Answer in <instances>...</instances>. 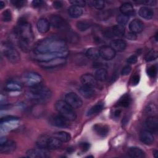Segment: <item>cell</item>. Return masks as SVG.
<instances>
[{"label": "cell", "instance_id": "obj_43", "mask_svg": "<svg viewBox=\"0 0 158 158\" xmlns=\"http://www.w3.org/2000/svg\"><path fill=\"white\" fill-rule=\"evenodd\" d=\"M147 73L148 75L151 77V78H154L157 73V67L156 65H151L147 69Z\"/></svg>", "mask_w": 158, "mask_h": 158}, {"label": "cell", "instance_id": "obj_19", "mask_svg": "<svg viewBox=\"0 0 158 158\" xmlns=\"http://www.w3.org/2000/svg\"><path fill=\"white\" fill-rule=\"evenodd\" d=\"M143 27V23L139 19H134L129 24V29L130 30V31L135 33H138L142 31Z\"/></svg>", "mask_w": 158, "mask_h": 158}, {"label": "cell", "instance_id": "obj_33", "mask_svg": "<svg viewBox=\"0 0 158 158\" xmlns=\"http://www.w3.org/2000/svg\"><path fill=\"white\" fill-rule=\"evenodd\" d=\"M86 56L88 59L95 60L100 57L99 50L96 48H90L86 52Z\"/></svg>", "mask_w": 158, "mask_h": 158}, {"label": "cell", "instance_id": "obj_30", "mask_svg": "<svg viewBox=\"0 0 158 158\" xmlns=\"http://www.w3.org/2000/svg\"><path fill=\"white\" fill-rule=\"evenodd\" d=\"M54 136L58 138L60 141L62 142H68L71 139V135L70 133L66 131H58L56 132L53 135Z\"/></svg>", "mask_w": 158, "mask_h": 158}, {"label": "cell", "instance_id": "obj_45", "mask_svg": "<svg viewBox=\"0 0 158 158\" xmlns=\"http://www.w3.org/2000/svg\"><path fill=\"white\" fill-rule=\"evenodd\" d=\"M93 6L98 10H102L104 7V2L102 0L91 1Z\"/></svg>", "mask_w": 158, "mask_h": 158}, {"label": "cell", "instance_id": "obj_32", "mask_svg": "<svg viewBox=\"0 0 158 158\" xmlns=\"http://www.w3.org/2000/svg\"><path fill=\"white\" fill-rule=\"evenodd\" d=\"M49 136L46 135H41L39 137L36 141V145L38 148L42 149H48V143Z\"/></svg>", "mask_w": 158, "mask_h": 158}, {"label": "cell", "instance_id": "obj_54", "mask_svg": "<svg viewBox=\"0 0 158 158\" xmlns=\"http://www.w3.org/2000/svg\"><path fill=\"white\" fill-rule=\"evenodd\" d=\"M138 3H142V4H145L146 5H149V6H154L156 4V1H138Z\"/></svg>", "mask_w": 158, "mask_h": 158}, {"label": "cell", "instance_id": "obj_31", "mask_svg": "<svg viewBox=\"0 0 158 158\" xmlns=\"http://www.w3.org/2000/svg\"><path fill=\"white\" fill-rule=\"evenodd\" d=\"M94 77L97 81H105L107 78V72L104 69H99L96 71Z\"/></svg>", "mask_w": 158, "mask_h": 158}, {"label": "cell", "instance_id": "obj_20", "mask_svg": "<svg viewBox=\"0 0 158 158\" xmlns=\"http://www.w3.org/2000/svg\"><path fill=\"white\" fill-rule=\"evenodd\" d=\"M78 91L83 97L86 99H90L93 98L95 94L93 88L86 85H83L80 87V88L78 89Z\"/></svg>", "mask_w": 158, "mask_h": 158}, {"label": "cell", "instance_id": "obj_55", "mask_svg": "<svg viewBox=\"0 0 158 158\" xmlns=\"http://www.w3.org/2000/svg\"><path fill=\"white\" fill-rule=\"evenodd\" d=\"M43 2L41 0H34L32 1V5L33 7H40L43 4Z\"/></svg>", "mask_w": 158, "mask_h": 158}, {"label": "cell", "instance_id": "obj_40", "mask_svg": "<svg viewBox=\"0 0 158 158\" xmlns=\"http://www.w3.org/2000/svg\"><path fill=\"white\" fill-rule=\"evenodd\" d=\"M157 52L156 50H151L149 51L145 56V60L146 62H151L156 60L157 58Z\"/></svg>", "mask_w": 158, "mask_h": 158}, {"label": "cell", "instance_id": "obj_51", "mask_svg": "<svg viewBox=\"0 0 158 158\" xmlns=\"http://www.w3.org/2000/svg\"><path fill=\"white\" fill-rule=\"evenodd\" d=\"M11 2L16 7H21L24 5L25 1H20V0H12L11 1Z\"/></svg>", "mask_w": 158, "mask_h": 158}, {"label": "cell", "instance_id": "obj_22", "mask_svg": "<svg viewBox=\"0 0 158 158\" xmlns=\"http://www.w3.org/2000/svg\"><path fill=\"white\" fill-rule=\"evenodd\" d=\"M93 129L94 131L101 137H106L109 131V128L106 125H103L101 123H97L94 125Z\"/></svg>", "mask_w": 158, "mask_h": 158}, {"label": "cell", "instance_id": "obj_12", "mask_svg": "<svg viewBox=\"0 0 158 158\" xmlns=\"http://www.w3.org/2000/svg\"><path fill=\"white\" fill-rule=\"evenodd\" d=\"M68 120L61 115H54L49 118V123L51 125L59 127V128H66L69 126Z\"/></svg>", "mask_w": 158, "mask_h": 158}, {"label": "cell", "instance_id": "obj_24", "mask_svg": "<svg viewBox=\"0 0 158 158\" xmlns=\"http://www.w3.org/2000/svg\"><path fill=\"white\" fill-rule=\"evenodd\" d=\"M129 156L134 158H142L145 156L144 152L138 147H131L128 150Z\"/></svg>", "mask_w": 158, "mask_h": 158}, {"label": "cell", "instance_id": "obj_8", "mask_svg": "<svg viewBox=\"0 0 158 158\" xmlns=\"http://www.w3.org/2000/svg\"><path fill=\"white\" fill-rule=\"evenodd\" d=\"M64 101L73 109H77L83 105V101L78 94L73 92H70L65 94Z\"/></svg>", "mask_w": 158, "mask_h": 158}, {"label": "cell", "instance_id": "obj_2", "mask_svg": "<svg viewBox=\"0 0 158 158\" xmlns=\"http://www.w3.org/2000/svg\"><path fill=\"white\" fill-rule=\"evenodd\" d=\"M27 97L33 101L38 103H44L50 100L52 92L49 88L40 85L30 87L27 91Z\"/></svg>", "mask_w": 158, "mask_h": 158}, {"label": "cell", "instance_id": "obj_13", "mask_svg": "<svg viewBox=\"0 0 158 158\" xmlns=\"http://www.w3.org/2000/svg\"><path fill=\"white\" fill-rule=\"evenodd\" d=\"M99 50L100 56L105 60H112L115 56V51L110 46H103Z\"/></svg>", "mask_w": 158, "mask_h": 158}, {"label": "cell", "instance_id": "obj_60", "mask_svg": "<svg viewBox=\"0 0 158 158\" xmlns=\"http://www.w3.org/2000/svg\"><path fill=\"white\" fill-rule=\"evenodd\" d=\"M154 157H157V151H155V152H154Z\"/></svg>", "mask_w": 158, "mask_h": 158}, {"label": "cell", "instance_id": "obj_49", "mask_svg": "<svg viewBox=\"0 0 158 158\" xmlns=\"http://www.w3.org/2000/svg\"><path fill=\"white\" fill-rule=\"evenodd\" d=\"M138 60V57L136 55H131L130 56L127 60V62L128 64H135Z\"/></svg>", "mask_w": 158, "mask_h": 158}, {"label": "cell", "instance_id": "obj_29", "mask_svg": "<svg viewBox=\"0 0 158 158\" xmlns=\"http://www.w3.org/2000/svg\"><path fill=\"white\" fill-rule=\"evenodd\" d=\"M62 141H60L58 138L55 136H49L48 143V149H56L61 147Z\"/></svg>", "mask_w": 158, "mask_h": 158}, {"label": "cell", "instance_id": "obj_48", "mask_svg": "<svg viewBox=\"0 0 158 158\" xmlns=\"http://www.w3.org/2000/svg\"><path fill=\"white\" fill-rule=\"evenodd\" d=\"M131 70V66L129 65H127L122 68V69L121 70V74L122 75H127L128 74H129L130 73Z\"/></svg>", "mask_w": 158, "mask_h": 158}, {"label": "cell", "instance_id": "obj_34", "mask_svg": "<svg viewBox=\"0 0 158 158\" xmlns=\"http://www.w3.org/2000/svg\"><path fill=\"white\" fill-rule=\"evenodd\" d=\"M66 39L69 42L73 44L77 43L80 40V38L77 33H75V31H69V30L67 33Z\"/></svg>", "mask_w": 158, "mask_h": 158}, {"label": "cell", "instance_id": "obj_42", "mask_svg": "<svg viewBox=\"0 0 158 158\" xmlns=\"http://www.w3.org/2000/svg\"><path fill=\"white\" fill-rule=\"evenodd\" d=\"M30 44L28 42H27L24 40H18V45L19 47L21 49L22 51L23 52H28L29 51L30 47Z\"/></svg>", "mask_w": 158, "mask_h": 158}, {"label": "cell", "instance_id": "obj_39", "mask_svg": "<svg viewBox=\"0 0 158 158\" xmlns=\"http://www.w3.org/2000/svg\"><path fill=\"white\" fill-rule=\"evenodd\" d=\"M146 113L150 116H154L157 113V106L154 103H149L147 105L145 109Z\"/></svg>", "mask_w": 158, "mask_h": 158}, {"label": "cell", "instance_id": "obj_37", "mask_svg": "<svg viewBox=\"0 0 158 158\" xmlns=\"http://www.w3.org/2000/svg\"><path fill=\"white\" fill-rule=\"evenodd\" d=\"M130 103H131V98L128 94H126L122 96V98H120V99L118 102V105L123 107H127L129 106Z\"/></svg>", "mask_w": 158, "mask_h": 158}, {"label": "cell", "instance_id": "obj_17", "mask_svg": "<svg viewBox=\"0 0 158 158\" xmlns=\"http://www.w3.org/2000/svg\"><path fill=\"white\" fill-rule=\"evenodd\" d=\"M16 148L15 143L12 140H7L4 144L1 145L0 152L2 154H10Z\"/></svg>", "mask_w": 158, "mask_h": 158}, {"label": "cell", "instance_id": "obj_59", "mask_svg": "<svg viewBox=\"0 0 158 158\" xmlns=\"http://www.w3.org/2000/svg\"><path fill=\"white\" fill-rule=\"evenodd\" d=\"M4 6H5V3L3 1H0V9H2Z\"/></svg>", "mask_w": 158, "mask_h": 158}, {"label": "cell", "instance_id": "obj_4", "mask_svg": "<svg viewBox=\"0 0 158 158\" xmlns=\"http://www.w3.org/2000/svg\"><path fill=\"white\" fill-rule=\"evenodd\" d=\"M55 108L60 115L69 121H72L77 118L76 112L65 101L59 100L55 103Z\"/></svg>", "mask_w": 158, "mask_h": 158}, {"label": "cell", "instance_id": "obj_5", "mask_svg": "<svg viewBox=\"0 0 158 158\" xmlns=\"http://www.w3.org/2000/svg\"><path fill=\"white\" fill-rule=\"evenodd\" d=\"M23 83L28 87H33L40 85L43 81V78L39 73L34 72L25 73L22 77Z\"/></svg>", "mask_w": 158, "mask_h": 158}, {"label": "cell", "instance_id": "obj_52", "mask_svg": "<svg viewBox=\"0 0 158 158\" xmlns=\"http://www.w3.org/2000/svg\"><path fill=\"white\" fill-rule=\"evenodd\" d=\"M80 147L83 151H86L89 149L90 144L88 143H82L80 144Z\"/></svg>", "mask_w": 158, "mask_h": 158}, {"label": "cell", "instance_id": "obj_53", "mask_svg": "<svg viewBox=\"0 0 158 158\" xmlns=\"http://www.w3.org/2000/svg\"><path fill=\"white\" fill-rule=\"evenodd\" d=\"M139 76L138 75H135L132 78V84L133 85H136L139 82Z\"/></svg>", "mask_w": 158, "mask_h": 158}, {"label": "cell", "instance_id": "obj_46", "mask_svg": "<svg viewBox=\"0 0 158 158\" xmlns=\"http://www.w3.org/2000/svg\"><path fill=\"white\" fill-rule=\"evenodd\" d=\"M103 35L107 38H112L114 36L112 28H107L103 31Z\"/></svg>", "mask_w": 158, "mask_h": 158}, {"label": "cell", "instance_id": "obj_36", "mask_svg": "<svg viewBox=\"0 0 158 158\" xmlns=\"http://www.w3.org/2000/svg\"><path fill=\"white\" fill-rule=\"evenodd\" d=\"M112 28V31L114 36L121 37V36H123L125 34V27L123 25L117 24L114 25Z\"/></svg>", "mask_w": 158, "mask_h": 158}, {"label": "cell", "instance_id": "obj_3", "mask_svg": "<svg viewBox=\"0 0 158 158\" xmlns=\"http://www.w3.org/2000/svg\"><path fill=\"white\" fill-rule=\"evenodd\" d=\"M14 33L18 40H24L29 43L33 40L34 36L31 26L30 23L27 22L25 19H20V20H19L15 28Z\"/></svg>", "mask_w": 158, "mask_h": 158}, {"label": "cell", "instance_id": "obj_1", "mask_svg": "<svg viewBox=\"0 0 158 158\" xmlns=\"http://www.w3.org/2000/svg\"><path fill=\"white\" fill-rule=\"evenodd\" d=\"M66 42L57 37H49L39 41L35 48V54L61 52L67 51Z\"/></svg>", "mask_w": 158, "mask_h": 158}, {"label": "cell", "instance_id": "obj_14", "mask_svg": "<svg viewBox=\"0 0 158 158\" xmlns=\"http://www.w3.org/2000/svg\"><path fill=\"white\" fill-rule=\"evenodd\" d=\"M80 81L83 85L88 86L92 88H94L98 85V81L95 77L90 73H85L81 75Z\"/></svg>", "mask_w": 158, "mask_h": 158}, {"label": "cell", "instance_id": "obj_28", "mask_svg": "<svg viewBox=\"0 0 158 158\" xmlns=\"http://www.w3.org/2000/svg\"><path fill=\"white\" fill-rule=\"evenodd\" d=\"M5 87L7 90L10 91H19L22 88L21 84L14 80H10L7 82Z\"/></svg>", "mask_w": 158, "mask_h": 158}, {"label": "cell", "instance_id": "obj_9", "mask_svg": "<svg viewBox=\"0 0 158 158\" xmlns=\"http://www.w3.org/2000/svg\"><path fill=\"white\" fill-rule=\"evenodd\" d=\"M50 25L55 28L59 30H68L69 25L67 22L59 15H52L49 19Z\"/></svg>", "mask_w": 158, "mask_h": 158}, {"label": "cell", "instance_id": "obj_21", "mask_svg": "<svg viewBox=\"0 0 158 158\" xmlns=\"http://www.w3.org/2000/svg\"><path fill=\"white\" fill-rule=\"evenodd\" d=\"M146 125L152 133H156L158 128V120L155 116H150L146 120Z\"/></svg>", "mask_w": 158, "mask_h": 158}, {"label": "cell", "instance_id": "obj_44", "mask_svg": "<svg viewBox=\"0 0 158 158\" xmlns=\"http://www.w3.org/2000/svg\"><path fill=\"white\" fill-rule=\"evenodd\" d=\"M2 19L4 22H7L12 19V13L9 9L5 10L2 14Z\"/></svg>", "mask_w": 158, "mask_h": 158}, {"label": "cell", "instance_id": "obj_41", "mask_svg": "<svg viewBox=\"0 0 158 158\" xmlns=\"http://www.w3.org/2000/svg\"><path fill=\"white\" fill-rule=\"evenodd\" d=\"M116 19H117V22L118 24L124 26V25H125L128 23V19H129V17L126 15L120 14L117 15Z\"/></svg>", "mask_w": 158, "mask_h": 158}, {"label": "cell", "instance_id": "obj_50", "mask_svg": "<svg viewBox=\"0 0 158 158\" xmlns=\"http://www.w3.org/2000/svg\"><path fill=\"white\" fill-rule=\"evenodd\" d=\"M126 38L130 40H135L137 38V36L136 33L130 31L127 33V34L126 35Z\"/></svg>", "mask_w": 158, "mask_h": 158}, {"label": "cell", "instance_id": "obj_16", "mask_svg": "<svg viewBox=\"0 0 158 158\" xmlns=\"http://www.w3.org/2000/svg\"><path fill=\"white\" fill-rule=\"evenodd\" d=\"M110 46L115 52H122L127 47V43L123 40L116 39L111 41Z\"/></svg>", "mask_w": 158, "mask_h": 158}, {"label": "cell", "instance_id": "obj_15", "mask_svg": "<svg viewBox=\"0 0 158 158\" xmlns=\"http://www.w3.org/2000/svg\"><path fill=\"white\" fill-rule=\"evenodd\" d=\"M139 139L145 144H151L154 140L152 133L149 130H143L139 134Z\"/></svg>", "mask_w": 158, "mask_h": 158}, {"label": "cell", "instance_id": "obj_58", "mask_svg": "<svg viewBox=\"0 0 158 158\" xmlns=\"http://www.w3.org/2000/svg\"><path fill=\"white\" fill-rule=\"evenodd\" d=\"M120 112H121V110H115L114 112V116L115 117H118L120 114Z\"/></svg>", "mask_w": 158, "mask_h": 158}, {"label": "cell", "instance_id": "obj_56", "mask_svg": "<svg viewBox=\"0 0 158 158\" xmlns=\"http://www.w3.org/2000/svg\"><path fill=\"white\" fill-rule=\"evenodd\" d=\"M53 6L55 8L59 9V8H60L62 6V3L61 1H54L53 2Z\"/></svg>", "mask_w": 158, "mask_h": 158}, {"label": "cell", "instance_id": "obj_27", "mask_svg": "<svg viewBox=\"0 0 158 158\" xmlns=\"http://www.w3.org/2000/svg\"><path fill=\"white\" fill-rule=\"evenodd\" d=\"M68 14L72 18H78L80 17L83 14V10L81 7L72 5L68 8Z\"/></svg>", "mask_w": 158, "mask_h": 158}, {"label": "cell", "instance_id": "obj_23", "mask_svg": "<svg viewBox=\"0 0 158 158\" xmlns=\"http://www.w3.org/2000/svg\"><path fill=\"white\" fill-rule=\"evenodd\" d=\"M154 14V13L153 10L148 7H141L139 10V16L146 20H150L152 19Z\"/></svg>", "mask_w": 158, "mask_h": 158}, {"label": "cell", "instance_id": "obj_10", "mask_svg": "<svg viewBox=\"0 0 158 158\" xmlns=\"http://www.w3.org/2000/svg\"><path fill=\"white\" fill-rule=\"evenodd\" d=\"M66 59L64 57H57L47 62H40V66L43 69H52L64 64Z\"/></svg>", "mask_w": 158, "mask_h": 158}, {"label": "cell", "instance_id": "obj_26", "mask_svg": "<svg viewBox=\"0 0 158 158\" xmlns=\"http://www.w3.org/2000/svg\"><path fill=\"white\" fill-rule=\"evenodd\" d=\"M104 107V102L102 101L98 102L95 105L93 106L90 109H88V110L86 112L87 116H91L94 114H96L99 112H100Z\"/></svg>", "mask_w": 158, "mask_h": 158}, {"label": "cell", "instance_id": "obj_35", "mask_svg": "<svg viewBox=\"0 0 158 158\" xmlns=\"http://www.w3.org/2000/svg\"><path fill=\"white\" fill-rule=\"evenodd\" d=\"M112 15V11L110 9L102 10L97 14V17L101 20H106L109 19Z\"/></svg>", "mask_w": 158, "mask_h": 158}, {"label": "cell", "instance_id": "obj_38", "mask_svg": "<svg viewBox=\"0 0 158 158\" xmlns=\"http://www.w3.org/2000/svg\"><path fill=\"white\" fill-rule=\"evenodd\" d=\"M91 27V23L87 20H80L77 23V28L81 31L87 30Z\"/></svg>", "mask_w": 158, "mask_h": 158}, {"label": "cell", "instance_id": "obj_18", "mask_svg": "<svg viewBox=\"0 0 158 158\" xmlns=\"http://www.w3.org/2000/svg\"><path fill=\"white\" fill-rule=\"evenodd\" d=\"M50 23L46 19L44 18L40 19L36 23V27L39 32L41 33H45L48 32L50 28Z\"/></svg>", "mask_w": 158, "mask_h": 158}, {"label": "cell", "instance_id": "obj_11", "mask_svg": "<svg viewBox=\"0 0 158 158\" xmlns=\"http://www.w3.org/2000/svg\"><path fill=\"white\" fill-rule=\"evenodd\" d=\"M26 155L27 157L31 158H47L49 157V153L46 149L40 148L28 149L26 152Z\"/></svg>", "mask_w": 158, "mask_h": 158}, {"label": "cell", "instance_id": "obj_6", "mask_svg": "<svg viewBox=\"0 0 158 158\" xmlns=\"http://www.w3.org/2000/svg\"><path fill=\"white\" fill-rule=\"evenodd\" d=\"M2 51L5 56L10 62L15 64L20 60V56L19 52L11 44L5 43L3 45Z\"/></svg>", "mask_w": 158, "mask_h": 158}, {"label": "cell", "instance_id": "obj_47", "mask_svg": "<svg viewBox=\"0 0 158 158\" xmlns=\"http://www.w3.org/2000/svg\"><path fill=\"white\" fill-rule=\"evenodd\" d=\"M69 2L72 4V5L73 6H76L80 7L85 6L86 4V2L83 0H73V1H70Z\"/></svg>", "mask_w": 158, "mask_h": 158}, {"label": "cell", "instance_id": "obj_57", "mask_svg": "<svg viewBox=\"0 0 158 158\" xmlns=\"http://www.w3.org/2000/svg\"><path fill=\"white\" fill-rule=\"evenodd\" d=\"M7 141V139L5 136H2L0 139V144L2 145L3 144H4Z\"/></svg>", "mask_w": 158, "mask_h": 158}, {"label": "cell", "instance_id": "obj_25", "mask_svg": "<svg viewBox=\"0 0 158 158\" xmlns=\"http://www.w3.org/2000/svg\"><path fill=\"white\" fill-rule=\"evenodd\" d=\"M120 10L121 14L126 15L129 17V15H133L135 14V10L131 4L130 2H125L121 5L120 7Z\"/></svg>", "mask_w": 158, "mask_h": 158}, {"label": "cell", "instance_id": "obj_7", "mask_svg": "<svg viewBox=\"0 0 158 158\" xmlns=\"http://www.w3.org/2000/svg\"><path fill=\"white\" fill-rule=\"evenodd\" d=\"M69 52L67 51L61 52H54V53H44V54H35L34 59L39 62H47L51 59L57 57H64L65 58L68 56Z\"/></svg>", "mask_w": 158, "mask_h": 158}]
</instances>
